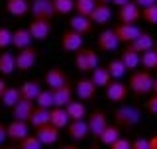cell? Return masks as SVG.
Here are the masks:
<instances>
[{"mask_svg": "<svg viewBox=\"0 0 157 149\" xmlns=\"http://www.w3.org/2000/svg\"><path fill=\"white\" fill-rule=\"evenodd\" d=\"M153 74L151 71H132L128 78V90L134 92L136 96H145L153 90Z\"/></svg>", "mask_w": 157, "mask_h": 149, "instance_id": "6da1fadb", "label": "cell"}, {"mask_svg": "<svg viewBox=\"0 0 157 149\" xmlns=\"http://www.w3.org/2000/svg\"><path fill=\"white\" fill-rule=\"evenodd\" d=\"M112 118H114V124L118 128H136L137 124L141 122V112L137 110L136 106L120 104V106H116Z\"/></svg>", "mask_w": 157, "mask_h": 149, "instance_id": "7a4b0ae2", "label": "cell"}, {"mask_svg": "<svg viewBox=\"0 0 157 149\" xmlns=\"http://www.w3.org/2000/svg\"><path fill=\"white\" fill-rule=\"evenodd\" d=\"M75 67L77 71L81 73H92L94 69L98 67V53L94 49H88V47H82L75 53Z\"/></svg>", "mask_w": 157, "mask_h": 149, "instance_id": "3957f363", "label": "cell"}, {"mask_svg": "<svg viewBox=\"0 0 157 149\" xmlns=\"http://www.w3.org/2000/svg\"><path fill=\"white\" fill-rule=\"evenodd\" d=\"M29 10H32L33 18L47 20V22H51L53 16H55L53 0H32V2H29Z\"/></svg>", "mask_w": 157, "mask_h": 149, "instance_id": "277c9868", "label": "cell"}, {"mask_svg": "<svg viewBox=\"0 0 157 149\" xmlns=\"http://www.w3.org/2000/svg\"><path fill=\"white\" fill-rule=\"evenodd\" d=\"M86 122H88V130H90V136L94 137V139H98L100 137V133L108 128V116L102 110H94V112H90L88 114V118H86Z\"/></svg>", "mask_w": 157, "mask_h": 149, "instance_id": "5b68a950", "label": "cell"}, {"mask_svg": "<svg viewBox=\"0 0 157 149\" xmlns=\"http://www.w3.org/2000/svg\"><path fill=\"white\" fill-rule=\"evenodd\" d=\"M37 61V49L36 47H26V49H20V53L16 55V69L22 73L29 71V69H33Z\"/></svg>", "mask_w": 157, "mask_h": 149, "instance_id": "8992f818", "label": "cell"}, {"mask_svg": "<svg viewBox=\"0 0 157 149\" xmlns=\"http://www.w3.org/2000/svg\"><path fill=\"white\" fill-rule=\"evenodd\" d=\"M106 90V98L110 100L112 104H122L126 100V96H128V84H124L122 81H116V78H112L110 84L104 88Z\"/></svg>", "mask_w": 157, "mask_h": 149, "instance_id": "52a82bcc", "label": "cell"}, {"mask_svg": "<svg viewBox=\"0 0 157 149\" xmlns=\"http://www.w3.org/2000/svg\"><path fill=\"white\" fill-rule=\"evenodd\" d=\"M28 32L32 33V37L36 41H45V39L51 36V22L47 20H39V18H32L28 26Z\"/></svg>", "mask_w": 157, "mask_h": 149, "instance_id": "ba28073f", "label": "cell"}, {"mask_svg": "<svg viewBox=\"0 0 157 149\" xmlns=\"http://www.w3.org/2000/svg\"><path fill=\"white\" fill-rule=\"evenodd\" d=\"M141 18V8L137 6L134 0H130L128 4L118 8V20L120 24H136Z\"/></svg>", "mask_w": 157, "mask_h": 149, "instance_id": "9c48e42d", "label": "cell"}, {"mask_svg": "<svg viewBox=\"0 0 157 149\" xmlns=\"http://www.w3.org/2000/svg\"><path fill=\"white\" fill-rule=\"evenodd\" d=\"M65 130H67L69 137H71L73 141H82V139H86V137L90 136V130H88L86 118H85V120H71Z\"/></svg>", "mask_w": 157, "mask_h": 149, "instance_id": "30bf717a", "label": "cell"}, {"mask_svg": "<svg viewBox=\"0 0 157 149\" xmlns=\"http://www.w3.org/2000/svg\"><path fill=\"white\" fill-rule=\"evenodd\" d=\"M82 43H85V37L78 32H73V29H67L61 36V47L69 53H77L78 49H82Z\"/></svg>", "mask_w": 157, "mask_h": 149, "instance_id": "8fae6325", "label": "cell"}, {"mask_svg": "<svg viewBox=\"0 0 157 149\" xmlns=\"http://www.w3.org/2000/svg\"><path fill=\"white\" fill-rule=\"evenodd\" d=\"M118 39H120V43H126V45H130L134 39L141 33V29L137 24H118L114 28Z\"/></svg>", "mask_w": 157, "mask_h": 149, "instance_id": "7c38bea8", "label": "cell"}, {"mask_svg": "<svg viewBox=\"0 0 157 149\" xmlns=\"http://www.w3.org/2000/svg\"><path fill=\"white\" fill-rule=\"evenodd\" d=\"M98 49L100 51H106V53H110V51H114V49H118V45H120V39H118L116 36V32L114 29H102L100 33H98Z\"/></svg>", "mask_w": 157, "mask_h": 149, "instance_id": "4fadbf2b", "label": "cell"}, {"mask_svg": "<svg viewBox=\"0 0 157 149\" xmlns=\"http://www.w3.org/2000/svg\"><path fill=\"white\" fill-rule=\"evenodd\" d=\"M8 130V139L12 141H22L24 137L29 136V122H22V120H12L6 126Z\"/></svg>", "mask_w": 157, "mask_h": 149, "instance_id": "5bb4252c", "label": "cell"}, {"mask_svg": "<svg viewBox=\"0 0 157 149\" xmlns=\"http://www.w3.org/2000/svg\"><path fill=\"white\" fill-rule=\"evenodd\" d=\"M43 81H45L47 88L55 90V88H59V86H63V84L69 82V77L59 67H51V69H47L45 74H43Z\"/></svg>", "mask_w": 157, "mask_h": 149, "instance_id": "9a60e30c", "label": "cell"}, {"mask_svg": "<svg viewBox=\"0 0 157 149\" xmlns=\"http://www.w3.org/2000/svg\"><path fill=\"white\" fill-rule=\"evenodd\" d=\"M75 94H77L78 100L88 102V100H92L94 94H96V84L92 82L90 78H81V81L75 84Z\"/></svg>", "mask_w": 157, "mask_h": 149, "instance_id": "2e32d148", "label": "cell"}, {"mask_svg": "<svg viewBox=\"0 0 157 149\" xmlns=\"http://www.w3.org/2000/svg\"><path fill=\"white\" fill-rule=\"evenodd\" d=\"M12 112V120H22V122H29L32 118V112H33V102L32 100H18L16 106L10 108Z\"/></svg>", "mask_w": 157, "mask_h": 149, "instance_id": "e0dca14e", "label": "cell"}, {"mask_svg": "<svg viewBox=\"0 0 157 149\" xmlns=\"http://www.w3.org/2000/svg\"><path fill=\"white\" fill-rule=\"evenodd\" d=\"M33 133H36V137L41 141V145H53V143H57V139H59V130L55 126H51V124L36 128Z\"/></svg>", "mask_w": 157, "mask_h": 149, "instance_id": "ac0fdd59", "label": "cell"}, {"mask_svg": "<svg viewBox=\"0 0 157 149\" xmlns=\"http://www.w3.org/2000/svg\"><path fill=\"white\" fill-rule=\"evenodd\" d=\"M88 18H90V22L96 24V26H106V24L112 20V10H110L108 4H96L94 10H92V14Z\"/></svg>", "mask_w": 157, "mask_h": 149, "instance_id": "d6986e66", "label": "cell"}, {"mask_svg": "<svg viewBox=\"0 0 157 149\" xmlns=\"http://www.w3.org/2000/svg\"><path fill=\"white\" fill-rule=\"evenodd\" d=\"M69 29L73 32H78L81 36H86V33L92 32V22L88 16H81V14H75L71 20H69Z\"/></svg>", "mask_w": 157, "mask_h": 149, "instance_id": "ffe728a7", "label": "cell"}, {"mask_svg": "<svg viewBox=\"0 0 157 149\" xmlns=\"http://www.w3.org/2000/svg\"><path fill=\"white\" fill-rule=\"evenodd\" d=\"M153 45H155V37L151 36L149 32H141L140 36H137L134 41L130 43V47L134 49V51H137V53L149 51V49H153Z\"/></svg>", "mask_w": 157, "mask_h": 149, "instance_id": "44dd1931", "label": "cell"}, {"mask_svg": "<svg viewBox=\"0 0 157 149\" xmlns=\"http://www.w3.org/2000/svg\"><path fill=\"white\" fill-rule=\"evenodd\" d=\"M120 59H122V63L126 65L128 71H136V69L141 65V53L134 51V49H132L130 45H126V47H124V51L120 53Z\"/></svg>", "mask_w": 157, "mask_h": 149, "instance_id": "7402d4cb", "label": "cell"}, {"mask_svg": "<svg viewBox=\"0 0 157 149\" xmlns=\"http://www.w3.org/2000/svg\"><path fill=\"white\" fill-rule=\"evenodd\" d=\"M14 71H16V55L8 49H2V53H0V74L10 77Z\"/></svg>", "mask_w": 157, "mask_h": 149, "instance_id": "603a6c76", "label": "cell"}, {"mask_svg": "<svg viewBox=\"0 0 157 149\" xmlns=\"http://www.w3.org/2000/svg\"><path fill=\"white\" fill-rule=\"evenodd\" d=\"M32 41H33V37L28 32V28H18L12 32V45L16 49H26L32 45Z\"/></svg>", "mask_w": 157, "mask_h": 149, "instance_id": "cb8c5ba5", "label": "cell"}, {"mask_svg": "<svg viewBox=\"0 0 157 149\" xmlns=\"http://www.w3.org/2000/svg\"><path fill=\"white\" fill-rule=\"evenodd\" d=\"M6 12L14 18H22L29 12V0H6Z\"/></svg>", "mask_w": 157, "mask_h": 149, "instance_id": "d4e9b609", "label": "cell"}, {"mask_svg": "<svg viewBox=\"0 0 157 149\" xmlns=\"http://www.w3.org/2000/svg\"><path fill=\"white\" fill-rule=\"evenodd\" d=\"M69 122H71V118H69V114L65 108H51V116H49V124L51 126H55L57 130H65L69 126Z\"/></svg>", "mask_w": 157, "mask_h": 149, "instance_id": "484cf974", "label": "cell"}, {"mask_svg": "<svg viewBox=\"0 0 157 149\" xmlns=\"http://www.w3.org/2000/svg\"><path fill=\"white\" fill-rule=\"evenodd\" d=\"M41 84H39V81H26L22 82V86H20V96L24 98V100H36L37 94L41 92Z\"/></svg>", "mask_w": 157, "mask_h": 149, "instance_id": "4316f807", "label": "cell"}, {"mask_svg": "<svg viewBox=\"0 0 157 149\" xmlns=\"http://www.w3.org/2000/svg\"><path fill=\"white\" fill-rule=\"evenodd\" d=\"M49 116H51V110H49V108L36 106L33 112H32V118H29V124H32L33 130H36V128H41V126H47V124H49Z\"/></svg>", "mask_w": 157, "mask_h": 149, "instance_id": "83f0119b", "label": "cell"}, {"mask_svg": "<svg viewBox=\"0 0 157 149\" xmlns=\"http://www.w3.org/2000/svg\"><path fill=\"white\" fill-rule=\"evenodd\" d=\"M53 94H55V106L57 108H65L69 102L73 100V88L71 84H63V86H59L53 90Z\"/></svg>", "mask_w": 157, "mask_h": 149, "instance_id": "f1b7e54d", "label": "cell"}, {"mask_svg": "<svg viewBox=\"0 0 157 149\" xmlns=\"http://www.w3.org/2000/svg\"><path fill=\"white\" fill-rule=\"evenodd\" d=\"M90 81L96 84V88H106L108 84H110L112 77H110V73H108L106 67H100V65H98L94 71L90 73Z\"/></svg>", "mask_w": 157, "mask_h": 149, "instance_id": "f546056e", "label": "cell"}, {"mask_svg": "<svg viewBox=\"0 0 157 149\" xmlns=\"http://www.w3.org/2000/svg\"><path fill=\"white\" fill-rule=\"evenodd\" d=\"M65 110H67L71 120H85L86 118V106L82 100H71L65 106Z\"/></svg>", "mask_w": 157, "mask_h": 149, "instance_id": "4dcf8cb0", "label": "cell"}, {"mask_svg": "<svg viewBox=\"0 0 157 149\" xmlns=\"http://www.w3.org/2000/svg\"><path fill=\"white\" fill-rule=\"evenodd\" d=\"M120 136H122L120 128H118L116 124H114V126H110V124H108V128H106V130L100 133V137H98V141H100L102 145L110 147V145H112V143H114V141H116V139H118Z\"/></svg>", "mask_w": 157, "mask_h": 149, "instance_id": "1f68e13d", "label": "cell"}, {"mask_svg": "<svg viewBox=\"0 0 157 149\" xmlns=\"http://www.w3.org/2000/svg\"><path fill=\"white\" fill-rule=\"evenodd\" d=\"M33 102H36L39 108H49V110H51V108H55V94H53L51 88H43Z\"/></svg>", "mask_w": 157, "mask_h": 149, "instance_id": "d6a6232c", "label": "cell"}, {"mask_svg": "<svg viewBox=\"0 0 157 149\" xmlns=\"http://www.w3.org/2000/svg\"><path fill=\"white\" fill-rule=\"evenodd\" d=\"M106 69H108V73H110V77L116 78V81H122V77H126V73H128V69H126L124 63H122L120 57L112 59V61L106 65Z\"/></svg>", "mask_w": 157, "mask_h": 149, "instance_id": "836d02e7", "label": "cell"}, {"mask_svg": "<svg viewBox=\"0 0 157 149\" xmlns=\"http://www.w3.org/2000/svg\"><path fill=\"white\" fill-rule=\"evenodd\" d=\"M18 100H22V96H20V88H16V86H8L6 88V92L2 94V102L6 108H12V106H16V102Z\"/></svg>", "mask_w": 157, "mask_h": 149, "instance_id": "e575fe53", "label": "cell"}, {"mask_svg": "<svg viewBox=\"0 0 157 149\" xmlns=\"http://www.w3.org/2000/svg\"><path fill=\"white\" fill-rule=\"evenodd\" d=\"M53 8L59 16H67L75 10V0H53Z\"/></svg>", "mask_w": 157, "mask_h": 149, "instance_id": "d590c367", "label": "cell"}, {"mask_svg": "<svg viewBox=\"0 0 157 149\" xmlns=\"http://www.w3.org/2000/svg\"><path fill=\"white\" fill-rule=\"evenodd\" d=\"M96 6V0H75V12L81 16H90Z\"/></svg>", "mask_w": 157, "mask_h": 149, "instance_id": "8d00e7d4", "label": "cell"}, {"mask_svg": "<svg viewBox=\"0 0 157 149\" xmlns=\"http://www.w3.org/2000/svg\"><path fill=\"white\" fill-rule=\"evenodd\" d=\"M141 65H144L145 71H153V69H157V51L155 49H149V51L141 53Z\"/></svg>", "mask_w": 157, "mask_h": 149, "instance_id": "74e56055", "label": "cell"}, {"mask_svg": "<svg viewBox=\"0 0 157 149\" xmlns=\"http://www.w3.org/2000/svg\"><path fill=\"white\" fill-rule=\"evenodd\" d=\"M141 18H144V22H147L149 26H157V4L141 8Z\"/></svg>", "mask_w": 157, "mask_h": 149, "instance_id": "f35d334b", "label": "cell"}, {"mask_svg": "<svg viewBox=\"0 0 157 149\" xmlns=\"http://www.w3.org/2000/svg\"><path fill=\"white\" fill-rule=\"evenodd\" d=\"M18 147L20 149H41V141L36 137V133L33 136H28V137H24L22 141H18Z\"/></svg>", "mask_w": 157, "mask_h": 149, "instance_id": "ab89813d", "label": "cell"}, {"mask_svg": "<svg viewBox=\"0 0 157 149\" xmlns=\"http://www.w3.org/2000/svg\"><path fill=\"white\" fill-rule=\"evenodd\" d=\"M12 45V29L8 28H0V49H8Z\"/></svg>", "mask_w": 157, "mask_h": 149, "instance_id": "60d3db41", "label": "cell"}, {"mask_svg": "<svg viewBox=\"0 0 157 149\" xmlns=\"http://www.w3.org/2000/svg\"><path fill=\"white\" fill-rule=\"evenodd\" d=\"M145 112L157 116V94H151V96L145 100Z\"/></svg>", "mask_w": 157, "mask_h": 149, "instance_id": "b9f144b4", "label": "cell"}, {"mask_svg": "<svg viewBox=\"0 0 157 149\" xmlns=\"http://www.w3.org/2000/svg\"><path fill=\"white\" fill-rule=\"evenodd\" d=\"M110 149H132V141L128 139V137H118V139L110 145Z\"/></svg>", "mask_w": 157, "mask_h": 149, "instance_id": "7bdbcfd3", "label": "cell"}, {"mask_svg": "<svg viewBox=\"0 0 157 149\" xmlns=\"http://www.w3.org/2000/svg\"><path fill=\"white\" fill-rule=\"evenodd\" d=\"M132 149H149V139L147 137H137L132 141Z\"/></svg>", "mask_w": 157, "mask_h": 149, "instance_id": "ee69618b", "label": "cell"}, {"mask_svg": "<svg viewBox=\"0 0 157 149\" xmlns=\"http://www.w3.org/2000/svg\"><path fill=\"white\" fill-rule=\"evenodd\" d=\"M8 139V130H6V124L0 122V145H2L4 141Z\"/></svg>", "mask_w": 157, "mask_h": 149, "instance_id": "f6af8a7d", "label": "cell"}, {"mask_svg": "<svg viewBox=\"0 0 157 149\" xmlns=\"http://www.w3.org/2000/svg\"><path fill=\"white\" fill-rule=\"evenodd\" d=\"M134 2L137 4V6L145 8V6H153V4H157V0H134Z\"/></svg>", "mask_w": 157, "mask_h": 149, "instance_id": "bcb514c9", "label": "cell"}, {"mask_svg": "<svg viewBox=\"0 0 157 149\" xmlns=\"http://www.w3.org/2000/svg\"><path fill=\"white\" fill-rule=\"evenodd\" d=\"M6 88H8V82L4 78H0V100H2V94L6 92Z\"/></svg>", "mask_w": 157, "mask_h": 149, "instance_id": "7dc6e473", "label": "cell"}, {"mask_svg": "<svg viewBox=\"0 0 157 149\" xmlns=\"http://www.w3.org/2000/svg\"><path fill=\"white\" fill-rule=\"evenodd\" d=\"M57 149H81L78 145H75V143H61Z\"/></svg>", "mask_w": 157, "mask_h": 149, "instance_id": "c3c4849f", "label": "cell"}, {"mask_svg": "<svg viewBox=\"0 0 157 149\" xmlns=\"http://www.w3.org/2000/svg\"><path fill=\"white\" fill-rule=\"evenodd\" d=\"M149 149H157V133L149 137Z\"/></svg>", "mask_w": 157, "mask_h": 149, "instance_id": "681fc988", "label": "cell"}, {"mask_svg": "<svg viewBox=\"0 0 157 149\" xmlns=\"http://www.w3.org/2000/svg\"><path fill=\"white\" fill-rule=\"evenodd\" d=\"M128 2H130V0H112V4H114V6H118V8L124 6V4H128Z\"/></svg>", "mask_w": 157, "mask_h": 149, "instance_id": "f907efd6", "label": "cell"}, {"mask_svg": "<svg viewBox=\"0 0 157 149\" xmlns=\"http://www.w3.org/2000/svg\"><path fill=\"white\" fill-rule=\"evenodd\" d=\"M112 0H96V4H110Z\"/></svg>", "mask_w": 157, "mask_h": 149, "instance_id": "816d5d0a", "label": "cell"}, {"mask_svg": "<svg viewBox=\"0 0 157 149\" xmlns=\"http://www.w3.org/2000/svg\"><path fill=\"white\" fill-rule=\"evenodd\" d=\"M151 92H153V94H157V78L153 81V90H151Z\"/></svg>", "mask_w": 157, "mask_h": 149, "instance_id": "f5cc1de1", "label": "cell"}, {"mask_svg": "<svg viewBox=\"0 0 157 149\" xmlns=\"http://www.w3.org/2000/svg\"><path fill=\"white\" fill-rule=\"evenodd\" d=\"M4 149H20L18 145H14V147H4Z\"/></svg>", "mask_w": 157, "mask_h": 149, "instance_id": "db71d44e", "label": "cell"}, {"mask_svg": "<svg viewBox=\"0 0 157 149\" xmlns=\"http://www.w3.org/2000/svg\"><path fill=\"white\" fill-rule=\"evenodd\" d=\"M153 49H155V51H157V41H155V45H153Z\"/></svg>", "mask_w": 157, "mask_h": 149, "instance_id": "11a10c76", "label": "cell"}, {"mask_svg": "<svg viewBox=\"0 0 157 149\" xmlns=\"http://www.w3.org/2000/svg\"><path fill=\"white\" fill-rule=\"evenodd\" d=\"M90 149H100V147H90Z\"/></svg>", "mask_w": 157, "mask_h": 149, "instance_id": "9f6ffc18", "label": "cell"}]
</instances>
